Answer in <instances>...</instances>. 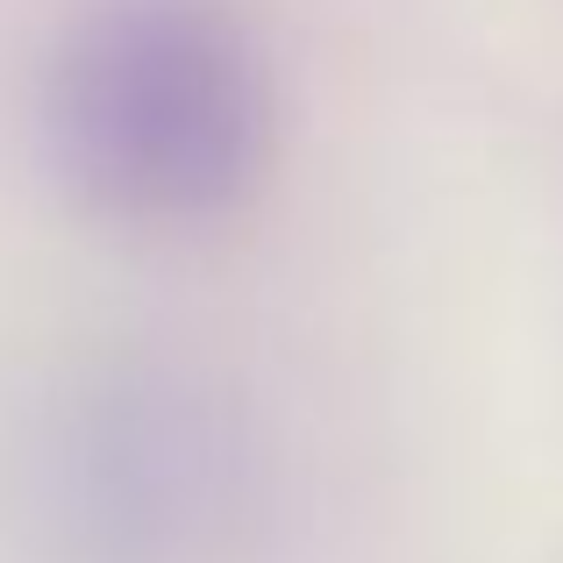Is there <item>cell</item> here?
Listing matches in <instances>:
<instances>
[{
  "mask_svg": "<svg viewBox=\"0 0 563 563\" xmlns=\"http://www.w3.org/2000/svg\"><path fill=\"white\" fill-rule=\"evenodd\" d=\"M71 186L143 229L214 221L272 165V71L214 0H114L57 57Z\"/></svg>",
  "mask_w": 563,
  "mask_h": 563,
  "instance_id": "6da1fadb",
  "label": "cell"
}]
</instances>
